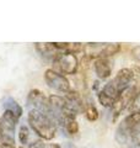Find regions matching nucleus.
I'll list each match as a JSON object with an SVG mask.
<instances>
[{"instance_id": "f257e3e1", "label": "nucleus", "mask_w": 140, "mask_h": 148, "mask_svg": "<svg viewBox=\"0 0 140 148\" xmlns=\"http://www.w3.org/2000/svg\"><path fill=\"white\" fill-rule=\"evenodd\" d=\"M134 82V75L130 68H122L116 77L112 80H109L107 84L102 88L97 94V99H99L100 104L105 108H112L116 100L119 98L122 92L128 89Z\"/></svg>"}, {"instance_id": "f03ea898", "label": "nucleus", "mask_w": 140, "mask_h": 148, "mask_svg": "<svg viewBox=\"0 0 140 148\" xmlns=\"http://www.w3.org/2000/svg\"><path fill=\"white\" fill-rule=\"evenodd\" d=\"M27 120L30 127L42 140H53L57 135V122L50 115L38 110H30Z\"/></svg>"}, {"instance_id": "7ed1b4c3", "label": "nucleus", "mask_w": 140, "mask_h": 148, "mask_svg": "<svg viewBox=\"0 0 140 148\" xmlns=\"http://www.w3.org/2000/svg\"><path fill=\"white\" fill-rule=\"evenodd\" d=\"M117 141L119 143L132 142L140 147V112L129 114L117 128Z\"/></svg>"}, {"instance_id": "20e7f679", "label": "nucleus", "mask_w": 140, "mask_h": 148, "mask_svg": "<svg viewBox=\"0 0 140 148\" xmlns=\"http://www.w3.org/2000/svg\"><path fill=\"white\" fill-rule=\"evenodd\" d=\"M139 92H140V82H135L119 95V98L116 100V103L112 106V112H113L112 120H113V122L118 119V116L124 110L129 109V106L132 105V103L137 98V95Z\"/></svg>"}, {"instance_id": "39448f33", "label": "nucleus", "mask_w": 140, "mask_h": 148, "mask_svg": "<svg viewBox=\"0 0 140 148\" xmlns=\"http://www.w3.org/2000/svg\"><path fill=\"white\" fill-rule=\"evenodd\" d=\"M79 67V61L76 54L70 52H60L53 59V68L60 74H75Z\"/></svg>"}, {"instance_id": "423d86ee", "label": "nucleus", "mask_w": 140, "mask_h": 148, "mask_svg": "<svg viewBox=\"0 0 140 148\" xmlns=\"http://www.w3.org/2000/svg\"><path fill=\"white\" fill-rule=\"evenodd\" d=\"M44 82L52 90L60 92V94L65 95L67 92L71 90L70 89V83L68 80V78L63 75V74L55 72L52 68L47 69L44 72Z\"/></svg>"}, {"instance_id": "0eeeda50", "label": "nucleus", "mask_w": 140, "mask_h": 148, "mask_svg": "<svg viewBox=\"0 0 140 148\" xmlns=\"http://www.w3.org/2000/svg\"><path fill=\"white\" fill-rule=\"evenodd\" d=\"M27 103L31 106V110H38L44 114L50 115L49 111V99L38 89H32L27 96Z\"/></svg>"}, {"instance_id": "6e6552de", "label": "nucleus", "mask_w": 140, "mask_h": 148, "mask_svg": "<svg viewBox=\"0 0 140 148\" xmlns=\"http://www.w3.org/2000/svg\"><path fill=\"white\" fill-rule=\"evenodd\" d=\"M17 122H18V117L12 111L5 110L4 114L1 115V117H0V133L5 136L15 137L14 133H15Z\"/></svg>"}, {"instance_id": "1a4fd4ad", "label": "nucleus", "mask_w": 140, "mask_h": 148, "mask_svg": "<svg viewBox=\"0 0 140 148\" xmlns=\"http://www.w3.org/2000/svg\"><path fill=\"white\" fill-rule=\"evenodd\" d=\"M93 69L100 79H108L112 74V67L108 58H96L93 61Z\"/></svg>"}, {"instance_id": "9d476101", "label": "nucleus", "mask_w": 140, "mask_h": 148, "mask_svg": "<svg viewBox=\"0 0 140 148\" xmlns=\"http://www.w3.org/2000/svg\"><path fill=\"white\" fill-rule=\"evenodd\" d=\"M35 48L41 56H43L46 58L54 59L60 53V51L57 49L53 42H38L35 45Z\"/></svg>"}, {"instance_id": "9b49d317", "label": "nucleus", "mask_w": 140, "mask_h": 148, "mask_svg": "<svg viewBox=\"0 0 140 148\" xmlns=\"http://www.w3.org/2000/svg\"><path fill=\"white\" fill-rule=\"evenodd\" d=\"M120 49V43H106L103 51L101 53V57L100 58H108L112 57L119 52Z\"/></svg>"}, {"instance_id": "f8f14e48", "label": "nucleus", "mask_w": 140, "mask_h": 148, "mask_svg": "<svg viewBox=\"0 0 140 148\" xmlns=\"http://www.w3.org/2000/svg\"><path fill=\"white\" fill-rule=\"evenodd\" d=\"M84 112H85V116H86V119L88 120V121H96V120L99 119V111H97V109L92 104L85 105Z\"/></svg>"}, {"instance_id": "ddd939ff", "label": "nucleus", "mask_w": 140, "mask_h": 148, "mask_svg": "<svg viewBox=\"0 0 140 148\" xmlns=\"http://www.w3.org/2000/svg\"><path fill=\"white\" fill-rule=\"evenodd\" d=\"M0 148H16L15 137L5 136L0 133Z\"/></svg>"}, {"instance_id": "4468645a", "label": "nucleus", "mask_w": 140, "mask_h": 148, "mask_svg": "<svg viewBox=\"0 0 140 148\" xmlns=\"http://www.w3.org/2000/svg\"><path fill=\"white\" fill-rule=\"evenodd\" d=\"M5 110L12 111V112L15 114L17 117H20L21 115H22V109H21V106L18 105L15 100H12V99H9L6 103H5Z\"/></svg>"}, {"instance_id": "2eb2a0df", "label": "nucleus", "mask_w": 140, "mask_h": 148, "mask_svg": "<svg viewBox=\"0 0 140 148\" xmlns=\"http://www.w3.org/2000/svg\"><path fill=\"white\" fill-rule=\"evenodd\" d=\"M63 127L70 136H75L79 132V123H77L76 120H70V121H68Z\"/></svg>"}, {"instance_id": "dca6fc26", "label": "nucleus", "mask_w": 140, "mask_h": 148, "mask_svg": "<svg viewBox=\"0 0 140 148\" xmlns=\"http://www.w3.org/2000/svg\"><path fill=\"white\" fill-rule=\"evenodd\" d=\"M29 148H62L58 143H48L46 141H36L33 143H31Z\"/></svg>"}, {"instance_id": "f3484780", "label": "nucleus", "mask_w": 140, "mask_h": 148, "mask_svg": "<svg viewBox=\"0 0 140 148\" xmlns=\"http://www.w3.org/2000/svg\"><path fill=\"white\" fill-rule=\"evenodd\" d=\"M29 137H30V131L27 126H21L20 130H18V141H20L21 145H26L29 142Z\"/></svg>"}, {"instance_id": "a211bd4d", "label": "nucleus", "mask_w": 140, "mask_h": 148, "mask_svg": "<svg viewBox=\"0 0 140 148\" xmlns=\"http://www.w3.org/2000/svg\"><path fill=\"white\" fill-rule=\"evenodd\" d=\"M130 69L134 75V82H140V66H133Z\"/></svg>"}, {"instance_id": "6ab92c4d", "label": "nucleus", "mask_w": 140, "mask_h": 148, "mask_svg": "<svg viewBox=\"0 0 140 148\" xmlns=\"http://www.w3.org/2000/svg\"><path fill=\"white\" fill-rule=\"evenodd\" d=\"M132 56H133V58L135 59L137 62L140 63V46H137V47H134L133 51H132Z\"/></svg>"}, {"instance_id": "aec40b11", "label": "nucleus", "mask_w": 140, "mask_h": 148, "mask_svg": "<svg viewBox=\"0 0 140 148\" xmlns=\"http://www.w3.org/2000/svg\"><path fill=\"white\" fill-rule=\"evenodd\" d=\"M18 148H22V147H18Z\"/></svg>"}]
</instances>
